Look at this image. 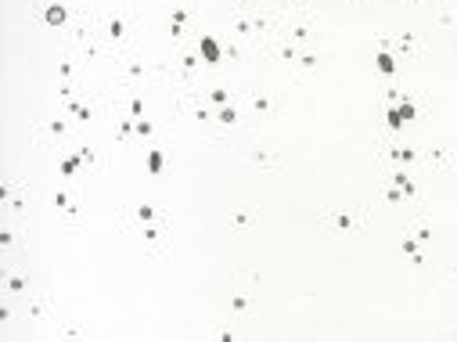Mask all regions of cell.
<instances>
[{"mask_svg":"<svg viewBox=\"0 0 457 342\" xmlns=\"http://www.w3.org/2000/svg\"><path fill=\"white\" fill-rule=\"evenodd\" d=\"M202 47H205V54H209V61H216V54H220V51H216V44H213V40H205Z\"/></svg>","mask_w":457,"mask_h":342,"instance_id":"1","label":"cell"},{"mask_svg":"<svg viewBox=\"0 0 457 342\" xmlns=\"http://www.w3.org/2000/svg\"><path fill=\"white\" fill-rule=\"evenodd\" d=\"M378 65H382V72H393V58H389V54H382Z\"/></svg>","mask_w":457,"mask_h":342,"instance_id":"2","label":"cell"}]
</instances>
